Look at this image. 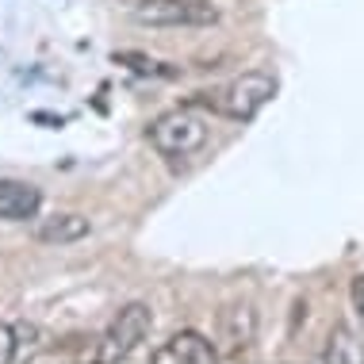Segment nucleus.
Instances as JSON below:
<instances>
[{"instance_id":"nucleus-1","label":"nucleus","mask_w":364,"mask_h":364,"mask_svg":"<svg viewBox=\"0 0 364 364\" xmlns=\"http://www.w3.org/2000/svg\"><path fill=\"white\" fill-rule=\"evenodd\" d=\"M208 134V115L192 112V107H176V112H165L150 123V146L169 161H184V157L200 154Z\"/></svg>"},{"instance_id":"nucleus-2","label":"nucleus","mask_w":364,"mask_h":364,"mask_svg":"<svg viewBox=\"0 0 364 364\" xmlns=\"http://www.w3.org/2000/svg\"><path fill=\"white\" fill-rule=\"evenodd\" d=\"M150 326H154L150 307H146V303H127V307L107 322V330L100 333L92 360L96 364H119V360H127L146 338H150Z\"/></svg>"},{"instance_id":"nucleus-3","label":"nucleus","mask_w":364,"mask_h":364,"mask_svg":"<svg viewBox=\"0 0 364 364\" xmlns=\"http://www.w3.org/2000/svg\"><path fill=\"white\" fill-rule=\"evenodd\" d=\"M272 96H277V77L261 73V70H250V73L234 77V81H226L219 92L211 96V112L226 115V119L250 123Z\"/></svg>"},{"instance_id":"nucleus-4","label":"nucleus","mask_w":364,"mask_h":364,"mask_svg":"<svg viewBox=\"0 0 364 364\" xmlns=\"http://www.w3.org/2000/svg\"><path fill=\"white\" fill-rule=\"evenodd\" d=\"M134 19L150 27H211L219 8H211L208 0H139Z\"/></svg>"},{"instance_id":"nucleus-5","label":"nucleus","mask_w":364,"mask_h":364,"mask_svg":"<svg viewBox=\"0 0 364 364\" xmlns=\"http://www.w3.org/2000/svg\"><path fill=\"white\" fill-rule=\"evenodd\" d=\"M215 360H219L215 346L203 338V333H196V330L173 333L161 349L150 353V364H215Z\"/></svg>"},{"instance_id":"nucleus-6","label":"nucleus","mask_w":364,"mask_h":364,"mask_svg":"<svg viewBox=\"0 0 364 364\" xmlns=\"http://www.w3.org/2000/svg\"><path fill=\"white\" fill-rule=\"evenodd\" d=\"M43 346V330L35 322H0V364H23Z\"/></svg>"},{"instance_id":"nucleus-7","label":"nucleus","mask_w":364,"mask_h":364,"mask_svg":"<svg viewBox=\"0 0 364 364\" xmlns=\"http://www.w3.org/2000/svg\"><path fill=\"white\" fill-rule=\"evenodd\" d=\"M219 326H223V341L230 349L253 346V341H257V326H261L257 307H253V303H230V307H223V314H219Z\"/></svg>"},{"instance_id":"nucleus-8","label":"nucleus","mask_w":364,"mask_h":364,"mask_svg":"<svg viewBox=\"0 0 364 364\" xmlns=\"http://www.w3.org/2000/svg\"><path fill=\"white\" fill-rule=\"evenodd\" d=\"M43 208V196L27 181H0V219L8 223H27Z\"/></svg>"},{"instance_id":"nucleus-9","label":"nucleus","mask_w":364,"mask_h":364,"mask_svg":"<svg viewBox=\"0 0 364 364\" xmlns=\"http://www.w3.org/2000/svg\"><path fill=\"white\" fill-rule=\"evenodd\" d=\"M364 353H360V341L357 333H353L346 322H338V326L330 330L326 346H322V364H360Z\"/></svg>"},{"instance_id":"nucleus-10","label":"nucleus","mask_w":364,"mask_h":364,"mask_svg":"<svg viewBox=\"0 0 364 364\" xmlns=\"http://www.w3.org/2000/svg\"><path fill=\"white\" fill-rule=\"evenodd\" d=\"M35 234H38V242H77L88 234V219H81V215H58V219H46Z\"/></svg>"},{"instance_id":"nucleus-11","label":"nucleus","mask_w":364,"mask_h":364,"mask_svg":"<svg viewBox=\"0 0 364 364\" xmlns=\"http://www.w3.org/2000/svg\"><path fill=\"white\" fill-rule=\"evenodd\" d=\"M349 299H353V311H357V318L364 322V277H353V284H349Z\"/></svg>"}]
</instances>
